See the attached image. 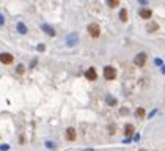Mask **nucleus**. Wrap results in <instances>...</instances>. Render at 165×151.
Here are the masks:
<instances>
[{
	"instance_id": "f257e3e1",
	"label": "nucleus",
	"mask_w": 165,
	"mask_h": 151,
	"mask_svg": "<svg viewBox=\"0 0 165 151\" xmlns=\"http://www.w3.org/2000/svg\"><path fill=\"white\" fill-rule=\"evenodd\" d=\"M104 77L107 80H115L116 79V70L113 66H105L104 68Z\"/></svg>"
},
{
	"instance_id": "f03ea898",
	"label": "nucleus",
	"mask_w": 165,
	"mask_h": 151,
	"mask_svg": "<svg viewBox=\"0 0 165 151\" xmlns=\"http://www.w3.org/2000/svg\"><path fill=\"white\" fill-rule=\"evenodd\" d=\"M88 33L93 38H99V35H101V27L98 24H90L88 25Z\"/></svg>"
},
{
	"instance_id": "7ed1b4c3",
	"label": "nucleus",
	"mask_w": 165,
	"mask_h": 151,
	"mask_svg": "<svg viewBox=\"0 0 165 151\" xmlns=\"http://www.w3.org/2000/svg\"><path fill=\"white\" fill-rule=\"evenodd\" d=\"M65 137H66V140H68V142H74V140L77 139V132H76V129H74V128H68V129L65 131Z\"/></svg>"
},
{
	"instance_id": "20e7f679",
	"label": "nucleus",
	"mask_w": 165,
	"mask_h": 151,
	"mask_svg": "<svg viewBox=\"0 0 165 151\" xmlns=\"http://www.w3.org/2000/svg\"><path fill=\"white\" fill-rule=\"evenodd\" d=\"M13 62H14V57H13L11 54H8V52L0 54V63H3V65H11Z\"/></svg>"
},
{
	"instance_id": "39448f33",
	"label": "nucleus",
	"mask_w": 165,
	"mask_h": 151,
	"mask_svg": "<svg viewBox=\"0 0 165 151\" xmlns=\"http://www.w3.org/2000/svg\"><path fill=\"white\" fill-rule=\"evenodd\" d=\"M134 63H135L137 66H145V65H146V54H145V52H140L139 55L135 57Z\"/></svg>"
},
{
	"instance_id": "423d86ee",
	"label": "nucleus",
	"mask_w": 165,
	"mask_h": 151,
	"mask_svg": "<svg viewBox=\"0 0 165 151\" xmlns=\"http://www.w3.org/2000/svg\"><path fill=\"white\" fill-rule=\"evenodd\" d=\"M85 77L88 80H96V79H98V73H96L94 68H88V70L85 71Z\"/></svg>"
},
{
	"instance_id": "0eeeda50",
	"label": "nucleus",
	"mask_w": 165,
	"mask_h": 151,
	"mask_svg": "<svg viewBox=\"0 0 165 151\" xmlns=\"http://www.w3.org/2000/svg\"><path fill=\"white\" fill-rule=\"evenodd\" d=\"M139 16L142 19H149L151 16H153V11H151V10H140L139 11Z\"/></svg>"
},
{
	"instance_id": "6e6552de",
	"label": "nucleus",
	"mask_w": 165,
	"mask_h": 151,
	"mask_svg": "<svg viewBox=\"0 0 165 151\" xmlns=\"http://www.w3.org/2000/svg\"><path fill=\"white\" fill-rule=\"evenodd\" d=\"M124 135H126V137L134 135V126H132V125H126V126H124Z\"/></svg>"
},
{
	"instance_id": "1a4fd4ad",
	"label": "nucleus",
	"mask_w": 165,
	"mask_h": 151,
	"mask_svg": "<svg viewBox=\"0 0 165 151\" xmlns=\"http://www.w3.org/2000/svg\"><path fill=\"white\" fill-rule=\"evenodd\" d=\"M145 113H146V112H145V109H143V107H139V109L135 110V117H137V118H143Z\"/></svg>"
},
{
	"instance_id": "9d476101",
	"label": "nucleus",
	"mask_w": 165,
	"mask_h": 151,
	"mask_svg": "<svg viewBox=\"0 0 165 151\" xmlns=\"http://www.w3.org/2000/svg\"><path fill=\"white\" fill-rule=\"evenodd\" d=\"M120 19H121V22H128V11L126 10L120 11Z\"/></svg>"
},
{
	"instance_id": "9b49d317",
	"label": "nucleus",
	"mask_w": 165,
	"mask_h": 151,
	"mask_svg": "<svg viewBox=\"0 0 165 151\" xmlns=\"http://www.w3.org/2000/svg\"><path fill=\"white\" fill-rule=\"evenodd\" d=\"M156 30H159V25H157L156 22L148 24V32H156Z\"/></svg>"
},
{
	"instance_id": "f8f14e48",
	"label": "nucleus",
	"mask_w": 165,
	"mask_h": 151,
	"mask_svg": "<svg viewBox=\"0 0 165 151\" xmlns=\"http://www.w3.org/2000/svg\"><path fill=\"white\" fill-rule=\"evenodd\" d=\"M107 5H108L110 8H116V6L120 5V0H107Z\"/></svg>"
},
{
	"instance_id": "ddd939ff",
	"label": "nucleus",
	"mask_w": 165,
	"mask_h": 151,
	"mask_svg": "<svg viewBox=\"0 0 165 151\" xmlns=\"http://www.w3.org/2000/svg\"><path fill=\"white\" fill-rule=\"evenodd\" d=\"M107 102H108V105H115V104H116V99H113L112 96H108V98H107Z\"/></svg>"
},
{
	"instance_id": "4468645a",
	"label": "nucleus",
	"mask_w": 165,
	"mask_h": 151,
	"mask_svg": "<svg viewBox=\"0 0 165 151\" xmlns=\"http://www.w3.org/2000/svg\"><path fill=\"white\" fill-rule=\"evenodd\" d=\"M18 73H19V74H22V73H24V66H22V65H21V66H18Z\"/></svg>"
},
{
	"instance_id": "2eb2a0df",
	"label": "nucleus",
	"mask_w": 165,
	"mask_h": 151,
	"mask_svg": "<svg viewBox=\"0 0 165 151\" xmlns=\"http://www.w3.org/2000/svg\"><path fill=\"white\" fill-rule=\"evenodd\" d=\"M140 151H146V149H140Z\"/></svg>"
}]
</instances>
